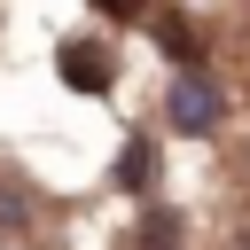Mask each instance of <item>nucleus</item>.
<instances>
[{
    "label": "nucleus",
    "instance_id": "nucleus-1",
    "mask_svg": "<svg viewBox=\"0 0 250 250\" xmlns=\"http://www.w3.org/2000/svg\"><path fill=\"white\" fill-rule=\"evenodd\" d=\"M164 117H172L180 133H211V125H219V86L188 62V70L172 78V94H164Z\"/></svg>",
    "mask_w": 250,
    "mask_h": 250
},
{
    "label": "nucleus",
    "instance_id": "nucleus-2",
    "mask_svg": "<svg viewBox=\"0 0 250 250\" xmlns=\"http://www.w3.org/2000/svg\"><path fill=\"white\" fill-rule=\"evenodd\" d=\"M62 62H70V86H102V78H109V55H86V47H70Z\"/></svg>",
    "mask_w": 250,
    "mask_h": 250
},
{
    "label": "nucleus",
    "instance_id": "nucleus-3",
    "mask_svg": "<svg viewBox=\"0 0 250 250\" xmlns=\"http://www.w3.org/2000/svg\"><path fill=\"white\" fill-rule=\"evenodd\" d=\"M117 180H125V188H148V141H125V156H117Z\"/></svg>",
    "mask_w": 250,
    "mask_h": 250
},
{
    "label": "nucleus",
    "instance_id": "nucleus-4",
    "mask_svg": "<svg viewBox=\"0 0 250 250\" xmlns=\"http://www.w3.org/2000/svg\"><path fill=\"white\" fill-rule=\"evenodd\" d=\"M94 8H109V16H141V0H94Z\"/></svg>",
    "mask_w": 250,
    "mask_h": 250
}]
</instances>
